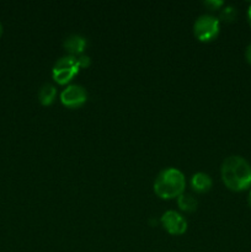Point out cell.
<instances>
[{
  "mask_svg": "<svg viewBox=\"0 0 251 252\" xmlns=\"http://www.w3.org/2000/svg\"><path fill=\"white\" fill-rule=\"evenodd\" d=\"M245 58L249 63L251 64V43L246 47V51H245Z\"/></svg>",
  "mask_w": 251,
  "mask_h": 252,
  "instance_id": "5bb4252c",
  "label": "cell"
},
{
  "mask_svg": "<svg viewBox=\"0 0 251 252\" xmlns=\"http://www.w3.org/2000/svg\"><path fill=\"white\" fill-rule=\"evenodd\" d=\"M78 63L80 68H86V66L90 65V58L86 56H83L80 58H78Z\"/></svg>",
  "mask_w": 251,
  "mask_h": 252,
  "instance_id": "4fadbf2b",
  "label": "cell"
},
{
  "mask_svg": "<svg viewBox=\"0 0 251 252\" xmlns=\"http://www.w3.org/2000/svg\"><path fill=\"white\" fill-rule=\"evenodd\" d=\"M185 176L180 170L170 169L162 170L157 175L154 182V192L162 199H171L180 197L185 191Z\"/></svg>",
  "mask_w": 251,
  "mask_h": 252,
  "instance_id": "7a4b0ae2",
  "label": "cell"
},
{
  "mask_svg": "<svg viewBox=\"0 0 251 252\" xmlns=\"http://www.w3.org/2000/svg\"><path fill=\"white\" fill-rule=\"evenodd\" d=\"M248 202H249V206H250V208H251V191H250V194H249Z\"/></svg>",
  "mask_w": 251,
  "mask_h": 252,
  "instance_id": "2e32d148",
  "label": "cell"
},
{
  "mask_svg": "<svg viewBox=\"0 0 251 252\" xmlns=\"http://www.w3.org/2000/svg\"><path fill=\"white\" fill-rule=\"evenodd\" d=\"M79 66L78 58L74 56H66L59 59L53 68V79L61 85L69 83L78 74Z\"/></svg>",
  "mask_w": 251,
  "mask_h": 252,
  "instance_id": "277c9868",
  "label": "cell"
},
{
  "mask_svg": "<svg viewBox=\"0 0 251 252\" xmlns=\"http://www.w3.org/2000/svg\"><path fill=\"white\" fill-rule=\"evenodd\" d=\"M63 46L70 54H79L85 48L86 41L84 37L79 36V34H71V36L66 37Z\"/></svg>",
  "mask_w": 251,
  "mask_h": 252,
  "instance_id": "52a82bcc",
  "label": "cell"
},
{
  "mask_svg": "<svg viewBox=\"0 0 251 252\" xmlns=\"http://www.w3.org/2000/svg\"><path fill=\"white\" fill-rule=\"evenodd\" d=\"M2 34V26H1V24H0V36H1Z\"/></svg>",
  "mask_w": 251,
  "mask_h": 252,
  "instance_id": "e0dca14e",
  "label": "cell"
},
{
  "mask_svg": "<svg viewBox=\"0 0 251 252\" xmlns=\"http://www.w3.org/2000/svg\"><path fill=\"white\" fill-rule=\"evenodd\" d=\"M88 100V94L80 85L66 86L61 94V101L64 106L70 108L80 107Z\"/></svg>",
  "mask_w": 251,
  "mask_h": 252,
  "instance_id": "5b68a950",
  "label": "cell"
},
{
  "mask_svg": "<svg viewBox=\"0 0 251 252\" xmlns=\"http://www.w3.org/2000/svg\"><path fill=\"white\" fill-rule=\"evenodd\" d=\"M220 175L224 185L231 191L240 192L251 186V166L239 155H231L224 160Z\"/></svg>",
  "mask_w": 251,
  "mask_h": 252,
  "instance_id": "6da1fadb",
  "label": "cell"
},
{
  "mask_svg": "<svg viewBox=\"0 0 251 252\" xmlns=\"http://www.w3.org/2000/svg\"><path fill=\"white\" fill-rule=\"evenodd\" d=\"M248 21H249V25H250V27H251V5L249 6V10H248Z\"/></svg>",
  "mask_w": 251,
  "mask_h": 252,
  "instance_id": "9a60e30c",
  "label": "cell"
},
{
  "mask_svg": "<svg viewBox=\"0 0 251 252\" xmlns=\"http://www.w3.org/2000/svg\"><path fill=\"white\" fill-rule=\"evenodd\" d=\"M204 5H206L209 10H217L223 5V1H219V0H214V1L213 0H208V1L204 2Z\"/></svg>",
  "mask_w": 251,
  "mask_h": 252,
  "instance_id": "7c38bea8",
  "label": "cell"
},
{
  "mask_svg": "<svg viewBox=\"0 0 251 252\" xmlns=\"http://www.w3.org/2000/svg\"><path fill=\"white\" fill-rule=\"evenodd\" d=\"M220 17L226 22H231L235 20L236 17V9L233 6H226L224 7V10L221 11Z\"/></svg>",
  "mask_w": 251,
  "mask_h": 252,
  "instance_id": "8fae6325",
  "label": "cell"
},
{
  "mask_svg": "<svg viewBox=\"0 0 251 252\" xmlns=\"http://www.w3.org/2000/svg\"><path fill=\"white\" fill-rule=\"evenodd\" d=\"M57 95V90L51 84H46L41 88L38 93V100L43 106H49L54 101Z\"/></svg>",
  "mask_w": 251,
  "mask_h": 252,
  "instance_id": "9c48e42d",
  "label": "cell"
},
{
  "mask_svg": "<svg viewBox=\"0 0 251 252\" xmlns=\"http://www.w3.org/2000/svg\"><path fill=\"white\" fill-rule=\"evenodd\" d=\"M191 184L197 192H207L212 187V179L204 172H197L192 176Z\"/></svg>",
  "mask_w": 251,
  "mask_h": 252,
  "instance_id": "ba28073f",
  "label": "cell"
},
{
  "mask_svg": "<svg viewBox=\"0 0 251 252\" xmlns=\"http://www.w3.org/2000/svg\"><path fill=\"white\" fill-rule=\"evenodd\" d=\"M161 224L171 235H182L187 230V223L177 212L169 211L162 214Z\"/></svg>",
  "mask_w": 251,
  "mask_h": 252,
  "instance_id": "8992f818",
  "label": "cell"
},
{
  "mask_svg": "<svg viewBox=\"0 0 251 252\" xmlns=\"http://www.w3.org/2000/svg\"><path fill=\"white\" fill-rule=\"evenodd\" d=\"M220 30L219 20L212 15H202L196 20L193 26L194 36L201 42H209L217 38Z\"/></svg>",
  "mask_w": 251,
  "mask_h": 252,
  "instance_id": "3957f363",
  "label": "cell"
},
{
  "mask_svg": "<svg viewBox=\"0 0 251 252\" xmlns=\"http://www.w3.org/2000/svg\"><path fill=\"white\" fill-rule=\"evenodd\" d=\"M177 203H179V207L181 211L184 212H193L196 211L197 208V199L194 197H192L191 194H184L179 197L177 199Z\"/></svg>",
  "mask_w": 251,
  "mask_h": 252,
  "instance_id": "30bf717a",
  "label": "cell"
}]
</instances>
